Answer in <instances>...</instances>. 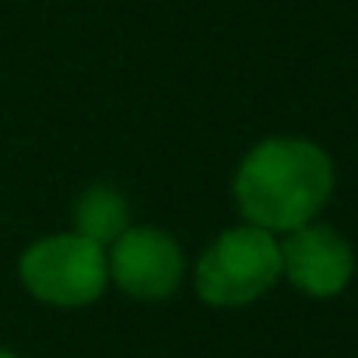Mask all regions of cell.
I'll use <instances>...</instances> for the list:
<instances>
[{
	"label": "cell",
	"mask_w": 358,
	"mask_h": 358,
	"mask_svg": "<svg viewBox=\"0 0 358 358\" xmlns=\"http://www.w3.org/2000/svg\"><path fill=\"white\" fill-rule=\"evenodd\" d=\"M334 190L330 158L299 137L257 144L236 172V204L246 225L292 232L309 225Z\"/></svg>",
	"instance_id": "cell-1"
},
{
	"label": "cell",
	"mask_w": 358,
	"mask_h": 358,
	"mask_svg": "<svg viewBox=\"0 0 358 358\" xmlns=\"http://www.w3.org/2000/svg\"><path fill=\"white\" fill-rule=\"evenodd\" d=\"M281 274V246L274 232L239 225L218 236L197 264V292L211 306H246L260 299Z\"/></svg>",
	"instance_id": "cell-2"
},
{
	"label": "cell",
	"mask_w": 358,
	"mask_h": 358,
	"mask_svg": "<svg viewBox=\"0 0 358 358\" xmlns=\"http://www.w3.org/2000/svg\"><path fill=\"white\" fill-rule=\"evenodd\" d=\"M18 271L36 299L53 306H88L109 281V257L106 246L67 232L29 246Z\"/></svg>",
	"instance_id": "cell-3"
},
{
	"label": "cell",
	"mask_w": 358,
	"mask_h": 358,
	"mask_svg": "<svg viewBox=\"0 0 358 358\" xmlns=\"http://www.w3.org/2000/svg\"><path fill=\"white\" fill-rule=\"evenodd\" d=\"M113 281L137 299H165L183 281V253L158 229H127L109 253Z\"/></svg>",
	"instance_id": "cell-4"
},
{
	"label": "cell",
	"mask_w": 358,
	"mask_h": 358,
	"mask_svg": "<svg viewBox=\"0 0 358 358\" xmlns=\"http://www.w3.org/2000/svg\"><path fill=\"white\" fill-rule=\"evenodd\" d=\"M351 267H355L351 246L327 225L292 229L288 239L281 243V271L306 295H316V299L337 295L348 285Z\"/></svg>",
	"instance_id": "cell-5"
},
{
	"label": "cell",
	"mask_w": 358,
	"mask_h": 358,
	"mask_svg": "<svg viewBox=\"0 0 358 358\" xmlns=\"http://www.w3.org/2000/svg\"><path fill=\"white\" fill-rule=\"evenodd\" d=\"M127 225H130V211L116 187L95 183L85 194H78V201H74V232L78 236L106 246V243H116L127 232Z\"/></svg>",
	"instance_id": "cell-6"
},
{
	"label": "cell",
	"mask_w": 358,
	"mask_h": 358,
	"mask_svg": "<svg viewBox=\"0 0 358 358\" xmlns=\"http://www.w3.org/2000/svg\"><path fill=\"white\" fill-rule=\"evenodd\" d=\"M0 358H15V355H8V351H0Z\"/></svg>",
	"instance_id": "cell-7"
}]
</instances>
